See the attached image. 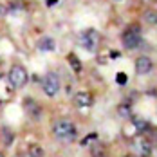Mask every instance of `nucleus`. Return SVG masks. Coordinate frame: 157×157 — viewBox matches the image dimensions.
<instances>
[{"mask_svg": "<svg viewBox=\"0 0 157 157\" xmlns=\"http://www.w3.org/2000/svg\"><path fill=\"white\" fill-rule=\"evenodd\" d=\"M136 148H137L139 157H150V143L148 141H139L136 144Z\"/></svg>", "mask_w": 157, "mask_h": 157, "instance_id": "nucleus-12", "label": "nucleus"}, {"mask_svg": "<svg viewBox=\"0 0 157 157\" xmlns=\"http://www.w3.org/2000/svg\"><path fill=\"white\" fill-rule=\"evenodd\" d=\"M92 157H109L105 154V150H103V146L99 144V143H96L94 146H92Z\"/></svg>", "mask_w": 157, "mask_h": 157, "instance_id": "nucleus-15", "label": "nucleus"}, {"mask_svg": "<svg viewBox=\"0 0 157 157\" xmlns=\"http://www.w3.org/2000/svg\"><path fill=\"white\" fill-rule=\"evenodd\" d=\"M99 42H101V36H99V33L96 29H87L85 33H81V36H79L81 47L85 51H89V52H94L98 49V45H99Z\"/></svg>", "mask_w": 157, "mask_h": 157, "instance_id": "nucleus-3", "label": "nucleus"}, {"mask_svg": "<svg viewBox=\"0 0 157 157\" xmlns=\"http://www.w3.org/2000/svg\"><path fill=\"white\" fill-rule=\"evenodd\" d=\"M27 157H45V150L40 144H29L27 148Z\"/></svg>", "mask_w": 157, "mask_h": 157, "instance_id": "nucleus-11", "label": "nucleus"}, {"mask_svg": "<svg viewBox=\"0 0 157 157\" xmlns=\"http://www.w3.org/2000/svg\"><path fill=\"white\" fill-rule=\"evenodd\" d=\"M7 78H9L11 87L22 89V87L27 83V71H25L22 65H13L11 71H9V74H7Z\"/></svg>", "mask_w": 157, "mask_h": 157, "instance_id": "nucleus-4", "label": "nucleus"}, {"mask_svg": "<svg viewBox=\"0 0 157 157\" xmlns=\"http://www.w3.org/2000/svg\"><path fill=\"white\" fill-rule=\"evenodd\" d=\"M116 79H117V83H121V85H125L126 83V76L125 74H117V78Z\"/></svg>", "mask_w": 157, "mask_h": 157, "instance_id": "nucleus-19", "label": "nucleus"}, {"mask_svg": "<svg viewBox=\"0 0 157 157\" xmlns=\"http://www.w3.org/2000/svg\"><path fill=\"white\" fill-rule=\"evenodd\" d=\"M128 157H130V155H128Z\"/></svg>", "mask_w": 157, "mask_h": 157, "instance_id": "nucleus-22", "label": "nucleus"}, {"mask_svg": "<svg viewBox=\"0 0 157 157\" xmlns=\"http://www.w3.org/2000/svg\"><path fill=\"white\" fill-rule=\"evenodd\" d=\"M74 103L81 107V109H85V107H90L92 105V96L89 94V92H78V94L74 96Z\"/></svg>", "mask_w": 157, "mask_h": 157, "instance_id": "nucleus-8", "label": "nucleus"}, {"mask_svg": "<svg viewBox=\"0 0 157 157\" xmlns=\"http://www.w3.org/2000/svg\"><path fill=\"white\" fill-rule=\"evenodd\" d=\"M54 47H56V45H54V40L49 38V36H44V38L38 40V49H40V51H52Z\"/></svg>", "mask_w": 157, "mask_h": 157, "instance_id": "nucleus-9", "label": "nucleus"}, {"mask_svg": "<svg viewBox=\"0 0 157 157\" xmlns=\"http://www.w3.org/2000/svg\"><path fill=\"white\" fill-rule=\"evenodd\" d=\"M42 87H44V92L52 98V96H56L60 92V78L54 72H49V74H45V78H44Z\"/></svg>", "mask_w": 157, "mask_h": 157, "instance_id": "nucleus-5", "label": "nucleus"}, {"mask_svg": "<svg viewBox=\"0 0 157 157\" xmlns=\"http://www.w3.org/2000/svg\"><path fill=\"white\" fill-rule=\"evenodd\" d=\"M24 112H25V116L29 119H33V121H38L42 117V107L34 99H31V98H25L24 99Z\"/></svg>", "mask_w": 157, "mask_h": 157, "instance_id": "nucleus-6", "label": "nucleus"}, {"mask_svg": "<svg viewBox=\"0 0 157 157\" xmlns=\"http://www.w3.org/2000/svg\"><path fill=\"white\" fill-rule=\"evenodd\" d=\"M0 157H4V155H2V154H0Z\"/></svg>", "mask_w": 157, "mask_h": 157, "instance_id": "nucleus-21", "label": "nucleus"}, {"mask_svg": "<svg viewBox=\"0 0 157 157\" xmlns=\"http://www.w3.org/2000/svg\"><path fill=\"white\" fill-rule=\"evenodd\" d=\"M117 114H119L121 117H130V116H132V109H130V105H126V103L119 105V107H117Z\"/></svg>", "mask_w": 157, "mask_h": 157, "instance_id": "nucleus-13", "label": "nucleus"}, {"mask_svg": "<svg viewBox=\"0 0 157 157\" xmlns=\"http://www.w3.org/2000/svg\"><path fill=\"white\" fill-rule=\"evenodd\" d=\"M2 136H4V144L6 146H11V141H13V134L9 128H2Z\"/></svg>", "mask_w": 157, "mask_h": 157, "instance_id": "nucleus-16", "label": "nucleus"}, {"mask_svg": "<svg viewBox=\"0 0 157 157\" xmlns=\"http://www.w3.org/2000/svg\"><path fill=\"white\" fill-rule=\"evenodd\" d=\"M22 11H24V6H22L20 2H18V4H13V6L7 9V13H9V15H16V13H22Z\"/></svg>", "mask_w": 157, "mask_h": 157, "instance_id": "nucleus-17", "label": "nucleus"}, {"mask_svg": "<svg viewBox=\"0 0 157 157\" xmlns=\"http://www.w3.org/2000/svg\"><path fill=\"white\" fill-rule=\"evenodd\" d=\"M141 44V27L139 25H130L123 33V45L125 49H137Z\"/></svg>", "mask_w": 157, "mask_h": 157, "instance_id": "nucleus-2", "label": "nucleus"}, {"mask_svg": "<svg viewBox=\"0 0 157 157\" xmlns=\"http://www.w3.org/2000/svg\"><path fill=\"white\" fill-rule=\"evenodd\" d=\"M144 20H146L148 24H155V13H154V11L144 13Z\"/></svg>", "mask_w": 157, "mask_h": 157, "instance_id": "nucleus-18", "label": "nucleus"}, {"mask_svg": "<svg viewBox=\"0 0 157 157\" xmlns=\"http://www.w3.org/2000/svg\"><path fill=\"white\" fill-rule=\"evenodd\" d=\"M52 134H54V137H56L58 141L72 143L76 139L78 130H76V125H74L72 121H69V119H58V121L52 125Z\"/></svg>", "mask_w": 157, "mask_h": 157, "instance_id": "nucleus-1", "label": "nucleus"}, {"mask_svg": "<svg viewBox=\"0 0 157 157\" xmlns=\"http://www.w3.org/2000/svg\"><path fill=\"white\" fill-rule=\"evenodd\" d=\"M134 126H136V130L139 134H144V132L150 130V123L146 119H143V117H134Z\"/></svg>", "mask_w": 157, "mask_h": 157, "instance_id": "nucleus-10", "label": "nucleus"}, {"mask_svg": "<svg viewBox=\"0 0 157 157\" xmlns=\"http://www.w3.org/2000/svg\"><path fill=\"white\" fill-rule=\"evenodd\" d=\"M69 63H71V67H72L76 72L81 71V63H79V60H78V56H76V54H69Z\"/></svg>", "mask_w": 157, "mask_h": 157, "instance_id": "nucleus-14", "label": "nucleus"}, {"mask_svg": "<svg viewBox=\"0 0 157 157\" xmlns=\"http://www.w3.org/2000/svg\"><path fill=\"white\" fill-rule=\"evenodd\" d=\"M4 15H7V7H6L4 4H0V18H2Z\"/></svg>", "mask_w": 157, "mask_h": 157, "instance_id": "nucleus-20", "label": "nucleus"}, {"mask_svg": "<svg viewBox=\"0 0 157 157\" xmlns=\"http://www.w3.org/2000/svg\"><path fill=\"white\" fill-rule=\"evenodd\" d=\"M136 71H137V74H148L150 71H152V60L148 58V56H141V58H137V62H136Z\"/></svg>", "mask_w": 157, "mask_h": 157, "instance_id": "nucleus-7", "label": "nucleus"}]
</instances>
